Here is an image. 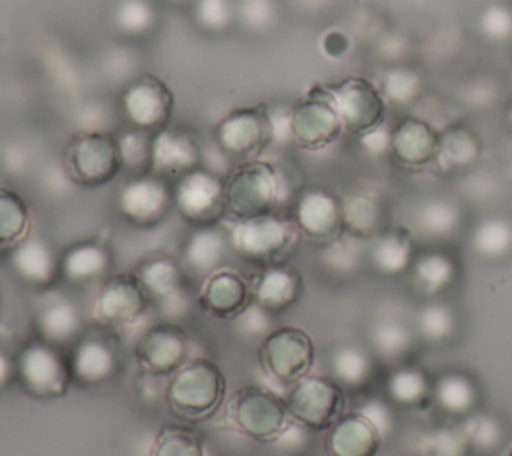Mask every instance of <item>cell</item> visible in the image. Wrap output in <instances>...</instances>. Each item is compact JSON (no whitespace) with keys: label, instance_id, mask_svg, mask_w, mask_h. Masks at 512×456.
I'll use <instances>...</instances> for the list:
<instances>
[{"label":"cell","instance_id":"cell-45","mask_svg":"<svg viewBox=\"0 0 512 456\" xmlns=\"http://www.w3.org/2000/svg\"><path fill=\"white\" fill-rule=\"evenodd\" d=\"M506 120H508V126L512 130V102L508 104V112H506Z\"/></svg>","mask_w":512,"mask_h":456},{"label":"cell","instance_id":"cell-31","mask_svg":"<svg viewBox=\"0 0 512 456\" xmlns=\"http://www.w3.org/2000/svg\"><path fill=\"white\" fill-rule=\"evenodd\" d=\"M412 260V244L406 234L386 232L376 238L372 248V262L384 274H398L408 268Z\"/></svg>","mask_w":512,"mask_h":456},{"label":"cell","instance_id":"cell-19","mask_svg":"<svg viewBox=\"0 0 512 456\" xmlns=\"http://www.w3.org/2000/svg\"><path fill=\"white\" fill-rule=\"evenodd\" d=\"M380 442V428L364 412H350L330 426L326 450L330 456H376Z\"/></svg>","mask_w":512,"mask_h":456},{"label":"cell","instance_id":"cell-10","mask_svg":"<svg viewBox=\"0 0 512 456\" xmlns=\"http://www.w3.org/2000/svg\"><path fill=\"white\" fill-rule=\"evenodd\" d=\"M296 226L274 214L236 222L230 242L232 248L252 262L272 264L294 242Z\"/></svg>","mask_w":512,"mask_h":456},{"label":"cell","instance_id":"cell-8","mask_svg":"<svg viewBox=\"0 0 512 456\" xmlns=\"http://www.w3.org/2000/svg\"><path fill=\"white\" fill-rule=\"evenodd\" d=\"M342 120L330 88H314L290 112V136L306 150H322L336 142Z\"/></svg>","mask_w":512,"mask_h":456},{"label":"cell","instance_id":"cell-36","mask_svg":"<svg viewBox=\"0 0 512 456\" xmlns=\"http://www.w3.org/2000/svg\"><path fill=\"white\" fill-rule=\"evenodd\" d=\"M334 376L344 384H362L370 376V358L360 346H342L332 358Z\"/></svg>","mask_w":512,"mask_h":456},{"label":"cell","instance_id":"cell-29","mask_svg":"<svg viewBox=\"0 0 512 456\" xmlns=\"http://www.w3.org/2000/svg\"><path fill=\"white\" fill-rule=\"evenodd\" d=\"M138 278L142 280L150 298L168 300L170 296L178 294L184 274H182V268L174 260L154 258L140 268Z\"/></svg>","mask_w":512,"mask_h":456},{"label":"cell","instance_id":"cell-25","mask_svg":"<svg viewBox=\"0 0 512 456\" xmlns=\"http://www.w3.org/2000/svg\"><path fill=\"white\" fill-rule=\"evenodd\" d=\"M342 210H344V228L350 230V234L364 238L380 232L384 222V208L374 196L366 192L350 194L342 202Z\"/></svg>","mask_w":512,"mask_h":456},{"label":"cell","instance_id":"cell-27","mask_svg":"<svg viewBox=\"0 0 512 456\" xmlns=\"http://www.w3.org/2000/svg\"><path fill=\"white\" fill-rule=\"evenodd\" d=\"M60 268L70 282H90L108 268V254L98 244H78L66 252Z\"/></svg>","mask_w":512,"mask_h":456},{"label":"cell","instance_id":"cell-12","mask_svg":"<svg viewBox=\"0 0 512 456\" xmlns=\"http://www.w3.org/2000/svg\"><path fill=\"white\" fill-rule=\"evenodd\" d=\"M174 204V190L158 174H140L118 192V212L136 226L162 222Z\"/></svg>","mask_w":512,"mask_h":456},{"label":"cell","instance_id":"cell-9","mask_svg":"<svg viewBox=\"0 0 512 456\" xmlns=\"http://www.w3.org/2000/svg\"><path fill=\"white\" fill-rule=\"evenodd\" d=\"M214 138L224 154L252 160L274 138V122L266 108H238L218 122Z\"/></svg>","mask_w":512,"mask_h":456},{"label":"cell","instance_id":"cell-11","mask_svg":"<svg viewBox=\"0 0 512 456\" xmlns=\"http://www.w3.org/2000/svg\"><path fill=\"white\" fill-rule=\"evenodd\" d=\"M342 126L354 134H368L378 128L386 114V100L374 82L350 76L330 88Z\"/></svg>","mask_w":512,"mask_h":456},{"label":"cell","instance_id":"cell-13","mask_svg":"<svg viewBox=\"0 0 512 456\" xmlns=\"http://www.w3.org/2000/svg\"><path fill=\"white\" fill-rule=\"evenodd\" d=\"M174 206L180 214L200 226H210L224 214V182L202 168L180 176L174 188Z\"/></svg>","mask_w":512,"mask_h":456},{"label":"cell","instance_id":"cell-39","mask_svg":"<svg viewBox=\"0 0 512 456\" xmlns=\"http://www.w3.org/2000/svg\"><path fill=\"white\" fill-rule=\"evenodd\" d=\"M416 328L430 342H440L448 338L454 328V318L450 308L442 304H428L426 308L420 310L416 318Z\"/></svg>","mask_w":512,"mask_h":456},{"label":"cell","instance_id":"cell-38","mask_svg":"<svg viewBox=\"0 0 512 456\" xmlns=\"http://www.w3.org/2000/svg\"><path fill=\"white\" fill-rule=\"evenodd\" d=\"M388 392L398 404L412 406L428 394V380L420 370L404 368L392 374L388 382Z\"/></svg>","mask_w":512,"mask_h":456},{"label":"cell","instance_id":"cell-32","mask_svg":"<svg viewBox=\"0 0 512 456\" xmlns=\"http://www.w3.org/2000/svg\"><path fill=\"white\" fill-rule=\"evenodd\" d=\"M152 456H204V442L194 428L170 424L158 432Z\"/></svg>","mask_w":512,"mask_h":456},{"label":"cell","instance_id":"cell-17","mask_svg":"<svg viewBox=\"0 0 512 456\" xmlns=\"http://www.w3.org/2000/svg\"><path fill=\"white\" fill-rule=\"evenodd\" d=\"M130 122L138 130L162 128L172 110V92L156 76L138 78L122 98Z\"/></svg>","mask_w":512,"mask_h":456},{"label":"cell","instance_id":"cell-14","mask_svg":"<svg viewBox=\"0 0 512 456\" xmlns=\"http://www.w3.org/2000/svg\"><path fill=\"white\" fill-rule=\"evenodd\" d=\"M188 344V336L180 326L170 322L154 324L136 342V362L150 376H172L186 364Z\"/></svg>","mask_w":512,"mask_h":456},{"label":"cell","instance_id":"cell-4","mask_svg":"<svg viewBox=\"0 0 512 456\" xmlns=\"http://www.w3.org/2000/svg\"><path fill=\"white\" fill-rule=\"evenodd\" d=\"M66 170L82 186H102L116 178L124 166L120 140L108 132H86L76 136L66 150Z\"/></svg>","mask_w":512,"mask_h":456},{"label":"cell","instance_id":"cell-2","mask_svg":"<svg viewBox=\"0 0 512 456\" xmlns=\"http://www.w3.org/2000/svg\"><path fill=\"white\" fill-rule=\"evenodd\" d=\"M282 192L278 170L264 160H244L224 180V212L236 222L274 212Z\"/></svg>","mask_w":512,"mask_h":456},{"label":"cell","instance_id":"cell-28","mask_svg":"<svg viewBox=\"0 0 512 456\" xmlns=\"http://www.w3.org/2000/svg\"><path fill=\"white\" fill-rule=\"evenodd\" d=\"M224 238L210 230L202 228L198 230L184 248V266H188L194 272H208L212 274L218 270V264L224 256Z\"/></svg>","mask_w":512,"mask_h":456},{"label":"cell","instance_id":"cell-34","mask_svg":"<svg viewBox=\"0 0 512 456\" xmlns=\"http://www.w3.org/2000/svg\"><path fill=\"white\" fill-rule=\"evenodd\" d=\"M436 398L444 410L462 414L474 406L476 390L466 376L446 374L436 386Z\"/></svg>","mask_w":512,"mask_h":456},{"label":"cell","instance_id":"cell-26","mask_svg":"<svg viewBox=\"0 0 512 456\" xmlns=\"http://www.w3.org/2000/svg\"><path fill=\"white\" fill-rule=\"evenodd\" d=\"M30 208L14 190L0 188V246H18L30 230Z\"/></svg>","mask_w":512,"mask_h":456},{"label":"cell","instance_id":"cell-22","mask_svg":"<svg viewBox=\"0 0 512 456\" xmlns=\"http://www.w3.org/2000/svg\"><path fill=\"white\" fill-rule=\"evenodd\" d=\"M120 368L118 350L100 336L80 340L70 354L72 378L80 384H100L112 378Z\"/></svg>","mask_w":512,"mask_h":456},{"label":"cell","instance_id":"cell-18","mask_svg":"<svg viewBox=\"0 0 512 456\" xmlns=\"http://www.w3.org/2000/svg\"><path fill=\"white\" fill-rule=\"evenodd\" d=\"M250 284L232 268H218L200 288V306L214 318H236L250 304Z\"/></svg>","mask_w":512,"mask_h":456},{"label":"cell","instance_id":"cell-30","mask_svg":"<svg viewBox=\"0 0 512 456\" xmlns=\"http://www.w3.org/2000/svg\"><path fill=\"white\" fill-rule=\"evenodd\" d=\"M38 326L42 340L58 346L74 338L80 328V316L72 304L58 300L40 312Z\"/></svg>","mask_w":512,"mask_h":456},{"label":"cell","instance_id":"cell-24","mask_svg":"<svg viewBox=\"0 0 512 456\" xmlns=\"http://www.w3.org/2000/svg\"><path fill=\"white\" fill-rule=\"evenodd\" d=\"M16 274L34 286L50 284L58 274V260L52 250L40 240H24L12 252Z\"/></svg>","mask_w":512,"mask_h":456},{"label":"cell","instance_id":"cell-33","mask_svg":"<svg viewBox=\"0 0 512 456\" xmlns=\"http://www.w3.org/2000/svg\"><path fill=\"white\" fill-rule=\"evenodd\" d=\"M480 152L478 140L462 128L450 130L444 138H440L438 148V160L444 164V168H462L476 160Z\"/></svg>","mask_w":512,"mask_h":456},{"label":"cell","instance_id":"cell-5","mask_svg":"<svg viewBox=\"0 0 512 456\" xmlns=\"http://www.w3.org/2000/svg\"><path fill=\"white\" fill-rule=\"evenodd\" d=\"M314 342L298 326H280L266 334L258 358L268 376L282 384H294L308 376L314 364Z\"/></svg>","mask_w":512,"mask_h":456},{"label":"cell","instance_id":"cell-15","mask_svg":"<svg viewBox=\"0 0 512 456\" xmlns=\"http://www.w3.org/2000/svg\"><path fill=\"white\" fill-rule=\"evenodd\" d=\"M294 226L314 242L330 244L344 232V210L326 188H306L294 204Z\"/></svg>","mask_w":512,"mask_h":456},{"label":"cell","instance_id":"cell-35","mask_svg":"<svg viewBox=\"0 0 512 456\" xmlns=\"http://www.w3.org/2000/svg\"><path fill=\"white\" fill-rule=\"evenodd\" d=\"M472 244L482 256H504L512 248V226L498 218L486 220L476 228Z\"/></svg>","mask_w":512,"mask_h":456},{"label":"cell","instance_id":"cell-23","mask_svg":"<svg viewBox=\"0 0 512 456\" xmlns=\"http://www.w3.org/2000/svg\"><path fill=\"white\" fill-rule=\"evenodd\" d=\"M302 292L300 274L282 264H268L254 284V300L262 312L282 314L296 304Z\"/></svg>","mask_w":512,"mask_h":456},{"label":"cell","instance_id":"cell-41","mask_svg":"<svg viewBox=\"0 0 512 456\" xmlns=\"http://www.w3.org/2000/svg\"><path fill=\"white\" fill-rule=\"evenodd\" d=\"M420 88V78L416 72L406 70V68H396L386 74L384 78V94L394 100V102H410L412 98L418 96Z\"/></svg>","mask_w":512,"mask_h":456},{"label":"cell","instance_id":"cell-3","mask_svg":"<svg viewBox=\"0 0 512 456\" xmlns=\"http://www.w3.org/2000/svg\"><path fill=\"white\" fill-rule=\"evenodd\" d=\"M228 420L244 436L270 442L276 440L288 424V406L276 392L262 386H242L228 402Z\"/></svg>","mask_w":512,"mask_h":456},{"label":"cell","instance_id":"cell-44","mask_svg":"<svg viewBox=\"0 0 512 456\" xmlns=\"http://www.w3.org/2000/svg\"><path fill=\"white\" fill-rule=\"evenodd\" d=\"M14 370H16V366H12L10 358L4 352H0V388L8 384Z\"/></svg>","mask_w":512,"mask_h":456},{"label":"cell","instance_id":"cell-43","mask_svg":"<svg viewBox=\"0 0 512 456\" xmlns=\"http://www.w3.org/2000/svg\"><path fill=\"white\" fill-rule=\"evenodd\" d=\"M120 150L124 164H150L152 154V140H148L142 130L140 132H128L120 138Z\"/></svg>","mask_w":512,"mask_h":456},{"label":"cell","instance_id":"cell-1","mask_svg":"<svg viewBox=\"0 0 512 456\" xmlns=\"http://www.w3.org/2000/svg\"><path fill=\"white\" fill-rule=\"evenodd\" d=\"M226 388V376L216 362L194 358L170 376L164 396L176 416L202 420L222 406Z\"/></svg>","mask_w":512,"mask_h":456},{"label":"cell","instance_id":"cell-21","mask_svg":"<svg viewBox=\"0 0 512 456\" xmlns=\"http://www.w3.org/2000/svg\"><path fill=\"white\" fill-rule=\"evenodd\" d=\"M390 148L400 164L420 168L438 156L440 136L428 122L406 118L390 134Z\"/></svg>","mask_w":512,"mask_h":456},{"label":"cell","instance_id":"cell-6","mask_svg":"<svg viewBox=\"0 0 512 456\" xmlns=\"http://www.w3.org/2000/svg\"><path fill=\"white\" fill-rule=\"evenodd\" d=\"M344 400L342 384L336 378L304 376L290 386L286 406L290 418L298 424L324 430L342 416Z\"/></svg>","mask_w":512,"mask_h":456},{"label":"cell","instance_id":"cell-42","mask_svg":"<svg viewBox=\"0 0 512 456\" xmlns=\"http://www.w3.org/2000/svg\"><path fill=\"white\" fill-rule=\"evenodd\" d=\"M410 332L394 322L382 324L376 328L374 332V346L376 350L386 356V358H394L398 354H402L408 346H410Z\"/></svg>","mask_w":512,"mask_h":456},{"label":"cell","instance_id":"cell-7","mask_svg":"<svg viewBox=\"0 0 512 456\" xmlns=\"http://www.w3.org/2000/svg\"><path fill=\"white\" fill-rule=\"evenodd\" d=\"M16 374L22 386L40 398L64 396L72 378L70 360H66L56 344L46 340L28 342L16 358Z\"/></svg>","mask_w":512,"mask_h":456},{"label":"cell","instance_id":"cell-40","mask_svg":"<svg viewBox=\"0 0 512 456\" xmlns=\"http://www.w3.org/2000/svg\"><path fill=\"white\" fill-rule=\"evenodd\" d=\"M456 224H458V210L450 202L434 200L426 204L420 212V226L428 234H434V236L450 234L456 228Z\"/></svg>","mask_w":512,"mask_h":456},{"label":"cell","instance_id":"cell-37","mask_svg":"<svg viewBox=\"0 0 512 456\" xmlns=\"http://www.w3.org/2000/svg\"><path fill=\"white\" fill-rule=\"evenodd\" d=\"M452 274V262L442 254H426L414 262V278L428 292H438L448 286Z\"/></svg>","mask_w":512,"mask_h":456},{"label":"cell","instance_id":"cell-16","mask_svg":"<svg viewBox=\"0 0 512 456\" xmlns=\"http://www.w3.org/2000/svg\"><path fill=\"white\" fill-rule=\"evenodd\" d=\"M150 300L138 274H116L100 286L94 300V316L106 326H124L134 322Z\"/></svg>","mask_w":512,"mask_h":456},{"label":"cell","instance_id":"cell-20","mask_svg":"<svg viewBox=\"0 0 512 456\" xmlns=\"http://www.w3.org/2000/svg\"><path fill=\"white\" fill-rule=\"evenodd\" d=\"M198 142L184 130H160L152 140L150 166L158 176H184L198 168Z\"/></svg>","mask_w":512,"mask_h":456}]
</instances>
